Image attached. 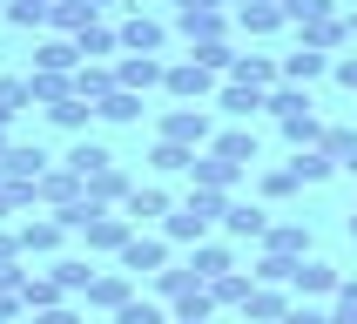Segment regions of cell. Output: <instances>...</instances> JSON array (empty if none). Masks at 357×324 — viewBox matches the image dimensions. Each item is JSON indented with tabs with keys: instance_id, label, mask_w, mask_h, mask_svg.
Instances as JSON below:
<instances>
[{
	"instance_id": "816d5d0a",
	"label": "cell",
	"mask_w": 357,
	"mask_h": 324,
	"mask_svg": "<svg viewBox=\"0 0 357 324\" xmlns=\"http://www.w3.org/2000/svg\"><path fill=\"white\" fill-rule=\"evenodd\" d=\"M337 297H344V304H357V277H344V284H337Z\"/></svg>"
},
{
	"instance_id": "9c48e42d",
	"label": "cell",
	"mask_w": 357,
	"mask_h": 324,
	"mask_svg": "<svg viewBox=\"0 0 357 324\" xmlns=\"http://www.w3.org/2000/svg\"><path fill=\"white\" fill-rule=\"evenodd\" d=\"M128 297H135V277H128V270H101V277L88 284V311H121Z\"/></svg>"
},
{
	"instance_id": "8fae6325",
	"label": "cell",
	"mask_w": 357,
	"mask_h": 324,
	"mask_svg": "<svg viewBox=\"0 0 357 324\" xmlns=\"http://www.w3.org/2000/svg\"><path fill=\"white\" fill-rule=\"evenodd\" d=\"M14 237H20V250H27V257H47V250H61V237H68V230H61V216H27Z\"/></svg>"
},
{
	"instance_id": "ab89813d",
	"label": "cell",
	"mask_w": 357,
	"mask_h": 324,
	"mask_svg": "<svg viewBox=\"0 0 357 324\" xmlns=\"http://www.w3.org/2000/svg\"><path fill=\"white\" fill-rule=\"evenodd\" d=\"M88 115H95V108H88L81 95H68V101H54V108H47V122H54V128H88Z\"/></svg>"
},
{
	"instance_id": "cb8c5ba5",
	"label": "cell",
	"mask_w": 357,
	"mask_h": 324,
	"mask_svg": "<svg viewBox=\"0 0 357 324\" xmlns=\"http://www.w3.org/2000/svg\"><path fill=\"white\" fill-rule=\"evenodd\" d=\"M283 142H290V149H317V142H324L317 108H297V115H283Z\"/></svg>"
},
{
	"instance_id": "db71d44e",
	"label": "cell",
	"mask_w": 357,
	"mask_h": 324,
	"mask_svg": "<svg viewBox=\"0 0 357 324\" xmlns=\"http://www.w3.org/2000/svg\"><path fill=\"white\" fill-rule=\"evenodd\" d=\"M344 27H351V34H357V7H351V14H344Z\"/></svg>"
},
{
	"instance_id": "5b68a950",
	"label": "cell",
	"mask_w": 357,
	"mask_h": 324,
	"mask_svg": "<svg viewBox=\"0 0 357 324\" xmlns=\"http://www.w3.org/2000/svg\"><path fill=\"white\" fill-rule=\"evenodd\" d=\"M115 34H121V54H162V47H169V27L149 20V14H128Z\"/></svg>"
},
{
	"instance_id": "f35d334b",
	"label": "cell",
	"mask_w": 357,
	"mask_h": 324,
	"mask_svg": "<svg viewBox=\"0 0 357 324\" xmlns=\"http://www.w3.org/2000/svg\"><path fill=\"white\" fill-rule=\"evenodd\" d=\"M20 108H34V95H27V81H14V75H0V122H14Z\"/></svg>"
},
{
	"instance_id": "bcb514c9",
	"label": "cell",
	"mask_w": 357,
	"mask_h": 324,
	"mask_svg": "<svg viewBox=\"0 0 357 324\" xmlns=\"http://www.w3.org/2000/svg\"><path fill=\"white\" fill-rule=\"evenodd\" d=\"M34 324H81L75 304H54V311H34Z\"/></svg>"
},
{
	"instance_id": "2e32d148",
	"label": "cell",
	"mask_w": 357,
	"mask_h": 324,
	"mask_svg": "<svg viewBox=\"0 0 357 324\" xmlns=\"http://www.w3.org/2000/svg\"><path fill=\"white\" fill-rule=\"evenodd\" d=\"M121 209H128V223H162V216H169V209H176V202H169V189H155V182H149V189H142V182H135Z\"/></svg>"
},
{
	"instance_id": "ac0fdd59",
	"label": "cell",
	"mask_w": 357,
	"mask_h": 324,
	"mask_svg": "<svg viewBox=\"0 0 357 324\" xmlns=\"http://www.w3.org/2000/svg\"><path fill=\"white\" fill-rule=\"evenodd\" d=\"M75 68H81L75 40H40V47H34V75H75Z\"/></svg>"
},
{
	"instance_id": "b9f144b4",
	"label": "cell",
	"mask_w": 357,
	"mask_h": 324,
	"mask_svg": "<svg viewBox=\"0 0 357 324\" xmlns=\"http://www.w3.org/2000/svg\"><path fill=\"white\" fill-rule=\"evenodd\" d=\"M189 61H196V68H209V75H229V61H236V54H229L222 40H202V47H196Z\"/></svg>"
},
{
	"instance_id": "d6a6232c",
	"label": "cell",
	"mask_w": 357,
	"mask_h": 324,
	"mask_svg": "<svg viewBox=\"0 0 357 324\" xmlns=\"http://www.w3.org/2000/svg\"><path fill=\"white\" fill-rule=\"evenodd\" d=\"M263 108H270V115H297V108H317V101L303 95V88H290V81H277V88H270V95H263Z\"/></svg>"
},
{
	"instance_id": "f546056e",
	"label": "cell",
	"mask_w": 357,
	"mask_h": 324,
	"mask_svg": "<svg viewBox=\"0 0 357 324\" xmlns=\"http://www.w3.org/2000/svg\"><path fill=\"white\" fill-rule=\"evenodd\" d=\"M176 27L196 40V47H202V40H222V14H196V7H176Z\"/></svg>"
},
{
	"instance_id": "7a4b0ae2",
	"label": "cell",
	"mask_w": 357,
	"mask_h": 324,
	"mask_svg": "<svg viewBox=\"0 0 357 324\" xmlns=\"http://www.w3.org/2000/svg\"><path fill=\"white\" fill-rule=\"evenodd\" d=\"M162 88H169V95H176L182 108H196L202 95H216L222 81L209 75V68H196V61H176V68H169V75H162Z\"/></svg>"
},
{
	"instance_id": "7bdbcfd3",
	"label": "cell",
	"mask_w": 357,
	"mask_h": 324,
	"mask_svg": "<svg viewBox=\"0 0 357 324\" xmlns=\"http://www.w3.org/2000/svg\"><path fill=\"white\" fill-rule=\"evenodd\" d=\"M257 189H263L270 202H283L290 189H297V176H290V169H263V176H257Z\"/></svg>"
},
{
	"instance_id": "4316f807",
	"label": "cell",
	"mask_w": 357,
	"mask_h": 324,
	"mask_svg": "<svg viewBox=\"0 0 357 324\" xmlns=\"http://www.w3.org/2000/svg\"><path fill=\"white\" fill-rule=\"evenodd\" d=\"M95 7H88V0H61V7H54V14H47V27H61V34H68V40H75L81 34V27H95Z\"/></svg>"
},
{
	"instance_id": "4fadbf2b",
	"label": "cell",
	"mask_w": 357,
	"mask_h": 324,
	"mask_svg": "<svg viewBox=\"0 0 357 324\" xmlns=\"http://www.w3.org/2000/svg\"><path fill=\"white\" fill-rule=\"evenodd\" d=\"M75 95L88 101V108L108 101V95H115V68H108V61H81V68H75Z\"/></svg>"
},
{
	"instance_id": "603a6c76",
	"label": "cell",
	"mask_w": 357,
	"mask_h": 324,
	"mask_svg": "<svg viewBox=\"0 0 357 324\" xmlns=\"http://www.w3.org/2000/svg\"><path fill=\"white\" fill-rule=\"evenodd\" d=\"M216 108H222V115H236V122H250V115L263 108V88H243V81H222V88H216Z\"/></svg>"
},
{
	"instance_id": "e575fe53",
	"label": "cell",
	"mask_w": 357,
	"mask_h": 324,
	"mask_svg": "<svg viewBox=\"0 0 357 324\" xmlns=\"http://www.w3.org/2000/svg\"><path fill=\"white\" fill-rule=\"evenodd\" d=\"M101 122H142V95H128V88H115L108 101H95Z\"/></svg>"
},
{
	"instance_id": "83f0119b",
	"label": "cell",
	"mask_w": 357,
	"mask_h": 324,
	"mask_svg": "<svg viewBox=\"0 0 357 324\" xmlns=\"http://www.w3.org/2000/svg\"><path fill=\"white\" fill-rule=\"evenodd\" d=\"M108 162H115V156H108V149H101V142H75V149H68V162H61V169H75V176L88 182V176H101V169H108Z\"/></svg>"
},
{
	"instance_id": "8d00e7d4",
	"label": "cell",
	"mask_w": 357,
	"mask_h": 324,
	"mask_svg": "<svg viewBox=\"0 0 357 324\" xmlns=\"http://www.w3.org/2000/svg\"><path fill=\"white\" fill-rule=\"evenodd\" d=\"M344 40H351L344 20H317V27H303V47H317V54H331V47H344Z\"/></svg>"
},
{
	"instance_id": "e0dca14e",
	"label": "cell",
	"mask_w": 357,
	"mask_h": 324,
	"mask_svg": "<svg viewBox=\"0 0 357 324\" xmlns=\"http://www.w3.org/2000/svg\"><path fill=\"white\" fill-rule=\"evenodd\" d=\"M243 318H250V324H283V318H290V290H277V284H257V297L243 304Z\"/></svg>"
},
{
	"instance_id": "91938a15",
	"label": "cell",
	"mask_w": 357,
	"mask_h": 324,
	"mask_svg": "<svg viewBox=\"0 0 357 324\" xmlns=\"http://www.w3.org/2000/svg\"><path fill=\"white\" fill-rule=\"evenodd\" d=\"M0 20H7V0H0Z\"/></svg>"
},
{
	"instance_id": "52a82bcc",
	"label": "cell",
	"mask_w": 357,
	"mask_h": 324,
	"mask_svg": "<svg viewBox=\"0 0 357 324\" xmlns=\"http://www.w3.org/2000/svg\"><path fill=\"white\" fill-rule=\"evenodd\" d=\"M128 237H135V223H128V216H108V209H95V216L81 223V243H88V250H121Z\"/></svg>"
},
{
	"instance_id": "d6986e66",
	"label": "cell",
	"mask_w": 357,
	"mask_h": 324,
	"mask_svg": "<svg viewBox=\"0 0 357 324\" xmlns=\"http://www.w3.org/2000/svg\"><path fill=\"white\" fill-rule=\"evenodd\" d=\"M324 68H331V54H317V47H290V54H283V81H290V88H310Z\"/></svg>"
},
{
	"instance_id": "4dcf8cb0",
	"label": "cell",
	"mask_w": 357,
	"mask_h": 324,
	"mask_svg": "<svg viewBox=\"0 0 357 324\" xmlns=\"http://www.w3.org/2000/svg\"><path fill=\"white\" fill-rule=\"evenodd\" d=\"M61 297H68V290H61L54 277H27V284H20V304H27V318H34V311H54Z\"/></svg>"
},
{
	"instance_id": "1f68e13d",
	"label": "cell",
	"mask_w": 357,
	"mask_h": 324,
	"mask_svg": "<svg viewBox=\"0 0 357 324\" xmlns=\"http://www.w3.org/2000/svg\"><path fill=\"white\" fill-rule=\"evenodd\" d=\"M283 20H297V27H317V20H337V0H283Z\"/></svg>"
},
{
	"instance_id": "9a60e30c",
	"label": "cell",
	"mask_w": 357,
	"mask_h": 324,
	"mask_svg": "<svg viewBox=\"0 0 357 324\" xmlns=\"http://www.w3.org/2000/svg\"><path fill=\"white\" fill-rule=\"evenodd\" d=\"M189 270H196V284H216L236 270V257H229V243H196L189 250Z\"/></svg>"
},
{
	"instance_id": "6f0895ef",
	"label": "cell",
	"mask_w": 357,
	"mask_h": 324,
	"mask_svg": "<svg viewBox=\"0 0 357 324\" xmlns=\"http://www.w3.org/2000/svg\"><path fill=\"white\" fill-rule=\"evenodd\" d=\"M351 237H357V209H351Z\"/></svg>"
},
{
	"instance_id": "6da1fadb",
	"label": "cell",
	"mask_w": 357,
	"mask_h": 324,
	"mask_svg": "<svg viewBox=\"0 0 357 324\" xmlns=\"http://www.w3.org/2000/svg\"><path fill=\"white\" fill-rule=\"evenodd\" d=\"M162 142L202 149V142H216V115H209V108H169V115H162Z\"/></svg>"
},
{
	"instance_id": "484cf974",
	"label": "cell",
	"mask_w": 357,
	"mask_h": 324,
	"mask_svg": "<svg viewBox=\"0 0 357 324\" xmlns=\"http://www.w3.org/2000/svg\"><path fill=\"white\" fill-rule=\"evenodd\" d=\"M283 169H290V176H297V189H303V182H331V169H337V162L324 156V149H297Z\"/></svg>"
},
{
	"instance_id": "7402d4cb",
	"label": "cell",
	"mask_w": 357,
	"mask_h": 324,
	"mask_svg": "<svg viewBox=\"0 0 357 324\" xmlns=\"http://www.w3.org/2000/svg\"><path fill=\"white\" fill-rule=\"evenodd\" d=\"M209 156H222L229 169H250V162H257V135H243V128H222V135L209 142Z\"/></svg>"
},
{
	"instance_id": "94428289",
	"label": "cell",
	"mask_w": 357,
	"mask_h": 324,
	"mask_svg": "<svg viewBox=\"0 0 357 324\" xmlns=\"http://www.w3.org/2000/svg\"><path fill=\"white\" fill-rule=\"evenodd\" d=\"M283 324H290V318H283Z\"/></svg>"
},
{
	"instance_id": "d4e9b609",
	"label": "cell",
	"mask_w": 357,
	"mask_h": 324,
	"mask_svg": "<svg viewBox=\"0 0 357 324\" xmlns=\"http://www.w3.org/2000/svg\"><path fill=\"white\" fill-rule=\"evenodd\" d=\"M75 47L88 61H108V54H121V34L108 27V20H95V27H81V34H75Z\"/></svg>"
},
{
	"instance_id": "60d3db41",
	"label": "cell",
	"mask_w": 357,
	"mask_h": 324,
	"mask_svg": "<svg viewBox=\"0 0 357 324\" xmlns=\"http://www.w3.org/2000/svg\"><path fill=\"white\" fill-rule=\"evenodd\" d=\"M317 149H324V156H331V162L344 169V162L357 156V128H324V142H317Z\"/></svg>"
},
{
	"instance_id": "680465c9",
	"label": "cell",
	"mask_w": 357,
	"mask_h": 324,
	"mask_svg": "<svg viewBox=\"0 0 357 324\" xmlns=\"http://www.w3.org/2000/svg\"><path fill=\"white\" fill-rule=\"evenodd\" d=\"M0 189H7V169H0Z\"/></svg>"
},
{
	"instance_id": "11a10c76",
	"label": "cell",
	"mask_w": 357,
	"mask_h": 324,
	"mask_svg": "<svg viewBox=\"0 0 357 324\" xmlns=\"http://www.w3.org/2000/svg\"><path fill=\"white\" fill-rule=\"evenodd\" d=\"M34 7H47V14H54V7H61V0H34Z\"/></svg>"
},
{
	"instance_id": "ee69618b",
	"label": "cell",
	"mask_w": 357,
	"mask_h": 324,
	"mask_svg": "<svg viewBox=\"0 0 357 324\" xmlns=\"http://www.w3.org/2000/svg\"><path fill=\"white\" fill-rule=\"evenodd\" d=\"M7 20H14V27H47V7H34V0H7Z\"/></svg>"
},
{
	"instance_id": "f1b7e54d",
	"label": "cell",
	"mask_w": 357,
	"mask_h": 324,
	"mask_svg": "<svg viewBox=\"0 0 357 324\" xmlns=\"http://www.w3.org/2000/svg\"><path fill=\"white\" fill-rule=\"evenodd\" d=\"M257 297V270L243 277V270H229V277H216L209 284V304H250Z\"/></svg>"
},
{
	"instance_id": "f5cc1de1",
	"label": "cell",
	"mask_w": 357,
	"mask_h": 324,
	"mask_svg": "<svg viewBox=\"0 0 357 324\" xmlns=\"http://www.w3.org/2000/svg\"><path fill=\"white\" fill-rule=\"evenodd\" d=\"M7 149H14V142H7V122H0V156H7Z\"/></svg>"
},
{
	"instance_id": "d590c367",
	"label": "cell",
	"mask_w": 357,
	"mask_h": 324,
	"mask_svg": "<svg viewBox=\"0 0 357 324\" xmlns=\"http://www.w3.org/2000/svg\"><path fill=\"white\" fill-rule=\"evenodd\" d=\"M155 169H162V176H189V169H196V149H182V142H155Z\"/></svg>"
},
{
	"instance_id": "681fc988",
	"label": "cell",
	"mask_w": 357,
	"mask_h": 324,
	"mask_svg": "<svg viewBox=\"0 0 357 324\" xmlns=\"http://www.w3.org/2000/svg\"><path fill=\"white\" fill-rule=\"evenodd\" d=\"M20 257V237H14V230H0V263H14Z\"/></svg>"
},
{
	"instance_id": "6125c7cd",
	"label": "cell",
	"mask_w": 357,
	"mask_h": 324,
	"mask_svg": "<svg viewBox=\"0 0 357 324\" xmlns=\"http://www.w3.org/2000/svg\"><path fill=\"white\" fill-rule=\"evenodd\" d=\"M135 7H142V0H135Z\"/></svg>"
},
{
	"instance_id": "ba28073f",
	"label": "cell",
	"mask_w": 357,
	"mask_h": 324,
	"mask_svg": "<svg viewBox=\"0 0 357 324\" xmlns=\"http://www.w3.org/2000/svg\"><path fill=\"white\" fill-rule=\"evenodd\" d=\"M303 250H310V230H303V223H270V230H263V257L303 263Z\"/></svg>"
},
{
	"instance_id": "f907efd6",
	"label": "cell",
	"mask_w": 357,
	"mask_h": 324,
	"mask_svg": "<svg viewBox=\"0 0 357 324\" xmlns=\"http://www.w3.org/2000/svg\"><path fill=\"white\" fill-rule=\"evenodd\" d=\"M176 7H196V14H222V0H176Z\"/></svg>"
},
{
	"instance_id": "8992f818",
	"label": "cell",
	"mask_w": 357,
	"mask_h": 324,
	"mask_svg": "<svg viewBox=\"0 0 357 324\" xmlns=\"http://www.w3.org/2000/svg\"><path fill=\"white\" fill-rule=\"evenodd\" d=\"M337 270H331V263L324 257H303L297 270H290V297H337Z\"/></svg>"
},
{
	"instance_id": "7c38bea8",
	"label": "cell",
	"mask_w": 357,
	"mask_h": 324,
	"mask_svg": "<svg viewBox=\"0 0 357 324\" xmlns=\"http://www.w3.org/2000/svg\"><path fill=\"white\" fill-rule=\"evenodd\" d=\"M0 169H7V182H14V189H34L40 176H47V156H40V149H7V156H0Z\"/></svg>"
},
{
	"instance_id": "74e56055",
	"label": "cell",
	"mask_w": 357,
	"mask_h": 324,
	"mask_svg": "<svg viewBox=\"0 0 357 324\" xmlns=\"http://www.w3.org/2000/svg\"><path fill=\"white\" fill-rule=\"evenodd\" d=\"M115 324H169V311H162L155 297H128V304L115 311Z\"/></svg>"
},
{
	"instance_id": "3957f363",
	"label": "cell",
	"mask_w": 357,
	"mask_h": 324,
	"mask_svg": "<svg viewBox=\"0 0 357 324\" xmlns=\"http://www.w3.org/2000/svg\"><path fill=\"white\" fill-rule=\"evenodd\" d=\"M115 257L128 277H155V270H169V237H128Z\"/></svg>"
},
{
	"instance_id": "9f6ffc18",
	"label": "cell",
	"mask_w": 357,
	"mask_h": 324,
	"mask_svg": "<svg viewBox=\"0 0 357 324\" xmlns=\"http://www.w3.org/2000/svg\"><path fill=\"white\" fill-rule=\"evenodd\" d=\"M344 169H351V176H357V156H351V162H344Z\"/></svg>"
},
{
	"instance_id": "44dd1931",
	"label": "cell",
	"mask_w": 357,
	"mask_h": 324,
	"mask_svg": "<svg viewBox=\"0 0 357 324\" xmlns=\"http://www.w3.org/2000/svg\"><path fill=\"white\" fill-rule=\"evenodd\" d=\"M81 189H88V202H95V209H108V202H128V189H135V182H128L115 162H108V169H101V176H88Z\"/></svg>"
},
{
	"instance_id": "5bb4252c",
	"label": "cell",
	"mask_w": 357,
	"mask_h": 324,
	"mask_svg": "<svg viewBox=\"0 0 357 324\" xmlns=\"http://www.w3.org/2000/svg\"><path fill=\"white\" fill-rule=\"evenodd\" d=\"M263 230H270V209H257V202H229V216H222V237H250V243H263Z\"/></svg>"
},
{
	"instance_id": "277c9868",
	"label": "cell",
	"mask_w": 357,
	"mask_h": 324,
	"mask_svg": "<svg viewBox=\"0 0 357 324\" xmlns=\"http://www.w3.org/2000/svg\"><path fill=\"white\" fill-rule=\"evenodd\" d=\"M162 75H169V61H162V54H121L115 61V88H128V95L162 88Z\"/></svg>"
},
{
	"instance_id": "ffe728a7",
	"label": "cell",
	"mask_w": 357,
	"mask_h": 324,
	"mask_svg": "<svg viewBox=\"0 0 357 324\" xmlns=\"http://www.w3.org/2000/svg\"><path fill=\"white\" fill-rule=\"evenodd\" d=\"M236 176H243V169H229L222 156H196V169H189V189H222V196H229V189H236Z\"/></svg>"
},
{
	"instance_id": "30bf717a",
	"label": "cell",
	"mask_w": 357,
	"mask_h": 324,
	"mask_svg": "<svg viewBox=\"0 0 357 324\" xmlns=\"http://www.w3.org/2000/svg\"><path fill=\"white\" fill-rule=\"evenodd\" d=\"M81 196H88V189H81L75 169H47V176L34 182V202H54V209H75Z\"/></svg>"
},
{
	"instance_id": "836d02e7",
	"label": "cell",
	"mask_w": 357,
	"mask_h": 324,
	"mask_svg": "<svg viewBox=\"0 0 357 324\" xmlns=\"http://www.w3.org/2000/svg\"><path fill=\"white\" fill-rule=\"evenodd\" d=\"M47 277H54L61 290H81V297H88V284H95V270H88V257H61L54 270H47Z\"/></svg>"
},
{
	"instance_id": "c3c4849f",
	"label": "cell",
	"mask_w": 357,
	"mask_h": 324,
	"mask_svg": "<svg viewBox=\"0 0 357 324\" xmlns=\"http://www.w3.org/2000/svg\"><path fill=\"white\" fill-rule=\"evenodd\" d=\"M20 311H27V304H20V297H7V290H0V324H14Z\"/></svg>"
},
{
	"instance_id": "7dc6e473",
	"label": "cell",
	"mask_w": 357,
	"mask_h": 324,
	"mask_svg": "<svg viewBox=\"0 0 357 324\" xmlns=\"http://www.w3.org/2000/svg\"><path fill=\"white\" fill-rule=\"evenodd\" d=\"M331 75H337L344 88H351V95H357V54H337V61H331Z\"/></svg>"
},
{
	"instance_id": "f6af8a7d",
	"label": "cell",
	"mask_w": 357,
	"mask_h": 324,
	"mask_svg": "<svg viewBox=\"0 0 357 324\" xmlns=\"http://www.w3.org/2000/svg\"><path fill=\"white\" fill-rule=\"evenodd\" d=\"M20 284H27V270H20V257H14V263H0V290H7V297H20Z\"/></svg>"
}]
</instances>
